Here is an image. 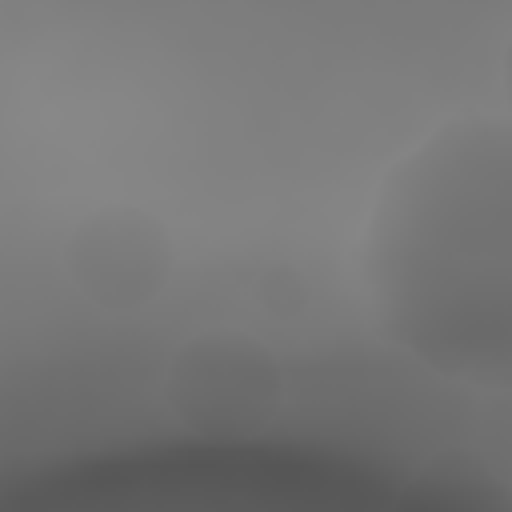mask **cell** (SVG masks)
<instances>
[{
	"mask_svg": "<svg viewBox=\"0 0 512 512\" xmlns=\"http://www.w3.org/2000/svg\"><path fill=\"white\" fill-rule=\"evenodd\" d=\"M168 412L200 440H248L284 404L276 356L248 332L212 328L188 336L160 380Z\"/></svg>",
	"mask_w": 512,
	"mask_h": 512,
	"instance_id": "obj_2",
	"label": "cell"
},
{
	"mask_svg": "<svg viewBox=\"0 0 512 512\" xmlns=\"http://www.w3.org/2000/svg\"><path fill=\"white\" fill-rule=\"evenodd\" d=\"M508 92H512V52H508Z\"/></svg>",
	"mask_w": 512,
	"mask_h": 512,
	"instance_id": "obj_5",
	"label": "cell"
},
{
	"mask_svg": "<svg viewBox=\"0 0 512 512\" xmlns=\"http://www.w3.org/2000/svg\"><path fill=\"white\" fill-rule=\"evenodd\" d=\"M380 328L440 376L512 388V124L432 136L392 176L368 240Z\"/></svg>",
	"mask_w": 512,
	"mask_h": 512,
	"instance_id": "obj_1",
	"label": "cell"
},
{
	"mask_svg": "<svg viewBox=\"0 0 512 512\" xmlns=\"http://www.w3.org/2000/svg\"><path fill=\"white\" fill-rule=\"evenodd\" d=\"M64 272L100 312H140L172 280V240L144 208H100L68 232Z\"/></svg>",
	"mask_w": 512,
	"mask_h": 512,
	"instance_id": "obj_3",
	"label": "cell"
},
{
	"mask_svg": "<svg viewBox=\"0 0 512 512\" xmlns=\"http://www.w3.org/2000/svg\"><path fill=\"white\" fill-rule=\"evenodd\" d=\"M256 300H260V308L268 312V316H276V320H292V316H300L304 312V304H308V284H304V276L292 268V264H272V268H264L260 276H256Z\"/></svg>",
	"mask_w": 512,
	"mask_h": 512,
	"instance_id": "obj_4",
	"label": "cell"
}]
</instances>
